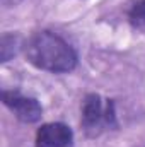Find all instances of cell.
<instances>
[{"label": "cell", "mask_w": 145, "mask_h": 147, "mask_svg": "<svg viewBox=\"0 0 145 147\" xmlns=\"http://www.w3.org/2000/svg\"><path fill=\"white\" fill-rule=\"evenodd\" d=\"M24 55L36 69L53 74L72 72L77 67V53L62 36L51 31H38L22 45Z\"/></svg>", "instance_id": "obj_1"}, {"label": "cell", "mask_w": 145, "mask_h": 147, "mask_svg": "<svg viewBox=\"0 0 145 147\" xmlns=\"http://www.w3.org/2000/svg\"><path fill=\"white\" fill-rule=\"evenodd\" d=\"M116 127L114 105L99 94H87L82 103V128L87 135L96 137L103 130Z\"/></svg>", "instance_id": "obj_2"}, {"label": "cell", "mask_w": 145, "mask_h": 147, "mask_svg": "<svg viewBox=\"0 0 145 147\" xmlns=\"http://www.w3.org/2000/svg\"><path fill=\"white\" fill-rule=\"evenodd\" d=\"M3 105L15 115L17 120L24 123H36L41 120L43 108L34 98L24 96L19 91H3L2 92Z\"/></svg>", "instance_id": "obj_3"}, {"label": "cell", "mask_w": 145, "mask_h": 147, "mask_svg": "<svg viewBox=\"0 0 145 147\" xmlns=\"http://www.w3.org/2000/svg\"><path fill=\"white\" fill-rule=\"evenodd\" d=\"M73 132L65 123H46L36 132V147H72Z\"/></svg>", "instance_id": "obj_4"}, {"label": "cell", "mask_w": 145, "mask_h": 147, "mask_svg": "<svg viewBox=\"0 0 145 147\" xmlns=\"http://www.w3.org/2000/svg\"><path fill=\"white\" fill-rule=\"evenodd\" d=\"M19 48H21V38L17 34H12V33H5L0 39V58H2V62H9L17 53Z\"/></svg>", "instance_id": "obj_5"}, {"label": "cell", "mask_w": 145, "mask_h": 147, "mask_svg": "<svg viewBox=\"0 0 145 147\" xmlns=\"http://www.w3.org/2000/svg\"><path fill=\"white\" fill-rule=\"evenodd\" d=\"M130 21L135 26H144L145 28V0L137 2L132 10H130Z\"/></svg>", "instance_id": "obj_6"}]
</instances>
